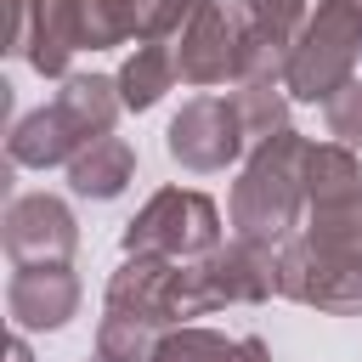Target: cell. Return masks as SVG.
<instances>
[{"instance_id":"1","label":"cell","mask_w":362,"mask_h":362,"mask_svg":"<svg viewBox=\"0 0 362 362\" xmlns=\"http://www.w3.org/2000/svg\"><path fill=\"white\" fill-rule=\"evenodd\" d=\"M107 119H113L107 85L102 79H74L57 107H45V113H34V119L17 124L11 158H23V164H57V158H68L74 141H96L107 130Z\"/></svg>"},{"instance_id":"2","label":"cell","mask_w":362,"mask_h":362,"mask_svg":"<svg viewBox=\"0 0 362 362\" xmlns=\"http://www.w3.org/2000/svg\"><path fill=\"white\" fill-rule=\"evenodd\" d=\"M6 249L17 266L28 260H62L74 249V226H68V209L51 204V198H17L11 215H6Z\"/></svg>"},{"instance_id":"3","label":"cell","mask_w":362,"mask_h":362,"mask_svg":"<svg viewBox=\"0 0 362 362\" xmlns=\"http://www.w3.org/2000/svg\"><path fill=\"white\" fill-rule=\"evenodd\" d=\"M74 300H79V288L62 272V260H51V266H17V277H11V317L23 328H57V322H68Z\"/></svg>"},{"instance_id":"4","label":"cell","mask_w":362,"mask_h":362,"mask_svg":"<svg viewBox=\"0 0 362 362\" xmlns=\"http://www.w3.org/2000/svg\"><path fill=\"white\" fill-rule=\"evenodd\" d=\"M124 181H130V147L119 136H96L90 153L74 158V187L90 192V198H113Z\"/></svg>"},{"instance_id":"5","label":"cell","mask_w":362,"mask_h":362,"mask_svg":"<svg viewBox=\"0 0 362 362\" xmlns=\"http://www.w3.org/2000/svg\"><path fill=\"white\" fill-rule=\"evenodd\" d=\"M164 79H170V68H164V57L147 45V51H136L130 57V68H124V102L130 107H147L158 90H164Z\"/></svg>"},{"instance_id":"6","label":"cell","mask_w":362,"mask_h":362,"mask_svg":"<svg viewBox=\"0 0 362 362\" xmlns=\"http://www.w3.org/2000/svg\"><path fill=\"white\" fill-rule=\"evenodd\" d=\"M209 351H221V339H209V334H181V339H170V345L158 351V362H198V356H209Z\"/></svg>"},{"instance_id":"7","label":"cell","mask_w":362,"mask_h":362,"mask_svg":"<svg viewBox=\"0 0 362 362\" xmlns=\"http://www.w3.org/2000/svg\"><path fill=\"white\" fill-rule=\"evenodd\" d=\"M232 362H266V351H260V339H243V345L232 351Z\"/></svg>"},{"instance_id":"8","label":"cell","mask_w":362,"mask_h":362,"mask_svg":"<svg viewBox=\"0 0 362 362\" xmlns=\"http://www.w3.org/2000/svg\"><path fill=\"white\" fill-rule=\"evenodd\" d=\"M11 362H28V351H23V339H17V345H11Z\"/></svg>"}]
</instances>
